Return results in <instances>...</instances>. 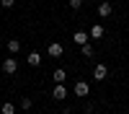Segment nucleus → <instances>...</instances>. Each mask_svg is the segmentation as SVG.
I'll list each match as a JSON object with an SVG mask.
<instances>
[{"label": "nucleus", "instance_id": "obj_14", "mask_svg": "<svg viewBox=\"0 0 129 114\" xmlns=\"http://www.w3.org/2000/svg\"><path fill=\"white\" fill-rule=\"evenodd\" d=\"M31 106H34V101H31L28 96H23V99H21V109H23V111H26V109H31Z\"/></svg>", "mask_w": 129, "mask_h": 114}, {"label": "nucleus", "instance_id": "obj_2", "mask_svg": "<svg viewBox=\"0 0 129 114\" xmlns=\"http://www.w3.org/2000/svg\"><path fill=\"white\" fill-rule=\"evenodd\" d=\"M72 93H75V96H80V99H85V96L90 93V86H88L85 80H78V83H75V88H72Z\"/></svg>", "mask_w": 129, "mask_h": 114}, {"label": "nucleus", "instance_id": "obj_17", "mask_svg": "<svg viewBox=\"0 0 129 114\" xmlns=\"http://www.w3.org/2000/svg\"><path fill=\"white\" fill-rule=\"evenodd\" d=\"M28 3H34V0H28Z\"/></svg>", "mask_w": 129, "mask_h": 114}, {"label": "nucleus", "instance_id": "obj_4", "mask_svg": "<svg viewBox=\"0 0 129 114\" xmlns=\"http://www.w3.org/2000/svg\"><path fill=\"white\" fill-rule=\"evenodd\" d=\"M106 75H109V67H106L103 62H98V65L93 67V78L95 80H106Z\"/></svg>", "mask_w": 129, "mask_h": 114}, {"label": "nucleus", "instance_id": "obj_9", "mask_svg": "<svg viewBox=\"0 0 129 114\" xmlns=\"http://www.w3.org/2000/svg\"><path fill=\"white\" fill-rule=\"evenodd\" d=\"M5 49L10 52V55H18V52H21V41H18V39H8Z\"/></svg>", "mask_w": 129, "mask_h": 114}, {"label": "nucleus", "instance_id": "obj_12", "mask_svg": "<svg viewBox=\"0 0 129 114\" xmlns=\"http://www.w3.org/2000/svg\"><path fill=\"white\" fill-rule=\"evenodd\" d=\"M75 44H78V47H83V44H88V31H75Z\"/></svg>", "mask_w": 129, "mask_h": 114}, {"label": "nucleus", "instance_id": "obj_10", "mask_svg": "<svg viewBox=\"0 0 129 114\" xmlns=\"http://www.w3.org/2000/svg\"><path fill=\"white\" fill-rule=\"evenodd\" d=\"M52 78H54V83H64V80H67V70H64V67H57L54 73H52Z\"/></svg>", "mask_w": 129, "mask_h": 114}, {"label": "nucleus", "instance_id": "obj_5", "mask_svg": "<svg viewBox=\"0 0 129 114\" xmlns=\"http://www.w3.org/2000/svg\"><path fill=\"white\" fill-rule=\"evenodd\" d=\"M3 70H5V75H13V73L18 70V62H16L13 57H8V60H3Z\"/></svg>", "mask_w": 129, "mask_h": 114}, {"label": "nucleus", "instance_id": "obj_6", "mask_svg": "<svg viewBox=\"0 0 129 114\" xmlns=\"http://www.w3.org/2000/svg\"><path fill=\"white\" fill-rule=\"evenodd\" d=\"M111 10H114V8H111L109 0H101V3H98V16H101V18H109Z\"/></svg>", "mask_w": 129, "mask_h": 114}, {"label": "nucleus", "instance_id": "obj_15", "mask_svg": "<svg viewBox=\"0 0 129 114\" xmlns=\"http://www.w3.org/2000/svg\"><path fill=\"white\" fill-rule=\"evenodd\" d=\"M80 5H83V0H70V8L72 10H80Z\"/></svg>", "mask_w": 129, "mask_h": 114}, {"label": "nucleus", "instance_id": "obj_16", "mask_svg": "<svg viewBox=\"0 0 129 114\" xmlns=\"http://www.w3.org/2000/svg\"><path fill=\"white\" fill-rule=\"evenodd\" d=\"M0 5H3V8H13L16 0H0Z\"/></svg>", "mask_w": 129, "mask_h": 114}, {"label": "nucleus", "instance_id": "obj_1", "mask_svg": "<svg viewBox=\"0 0 129 114\" xmlns=\"http://www.w3.org/2000/svg\"><path fill=\"white\" fill-rule=\"evenodd\" d=\"M52 99H54V101H64V99H67V86H64V83H54Z\"/></svg>", "mask_w": 129, "mask_h": 114}, {"label": "nucleus", "instance_id": "obj_11", "mask_svg": "<svg viewBox=\"0 0 129 114\" xmlns=\"http://www.w3.org/2000/svg\"><path fill=\"white\" fill-rule=\"evenodd\" d=\"M80 55H83V57H88V60H93V57H95V49H93V44H90V41L80 47Z\"/></svg>", "mask_w": 129, "mask_h": 114}, {"label": "nucleus", "instance_id": "obj_13", "mask_svg": "<svg viewBox=\"0 0 129 114\" xmlns=\"http://www.w3.org/2000/svg\"><path fill=\"white\" fill-rule=\"evenodd\" d=\"M0 114H16V104H10V101H5L3 106H0Z\"/></svg>", "mask_w": 129, "mask_h": 114}, {"label": "nucleus", "instance_id": "obj_7", "mask_svg": "<svg viewBox=\"0 0 129 114\" xmlns=\"http://www.w3.org/2000/svg\"><path fill=\"white\" fill-rule=\"evenodd\" d=\"M103 34H106V31H103V26H101V24H93V26H90V31H88V36H90V39H103Z\"/></svg>", "mask_w": 129, "mask_h": 114}, {"label": "nucleus", "instance_id": "obj_3", "mask_svg": "<svg viewBox=\"0 0 129 114\" xmlns=\"http://www.w3.org/2000/svg\"><path fill=\"white\" fill-rule=\"evenodd\" d=\"M47 55H49V57H62V55H64V47L59 44V41H52V44L47 47Z\"/></svg>", "mask_w": 129, "mask_h": 114}, {"label": "nucleus", "instance_id": "obj_8", "mask_svg": "<svg viewBox=\"0 0 129 114\" xmlns=\"http://www.w3.org/2000/svg\"><path fill=\"white\" fill-rule=\"evenodd\" d=\"M26 62H28L31 67H39V65H41V55H39V52H28V55H26Z\"/></svg>", "mask_w": 129, "mask_h": 114}]
</instances>
